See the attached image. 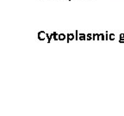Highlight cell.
Masks as SVG:
<instances>
[{"mask_svg":"<svg viewBox=\"0 0 124 116\" xmlns=\"http://www.w3.org/2000/svg\"><path fill=\"white\" fill-rule=\"evenodd\" d=\"M108 36H109V35L108 33H106V35H105V40H108Z\"/></svg>","mask_w":124,"mask_h":116,"instance_id":"12","label":"cell"},{"mask_svg":"<svg viewBox=\"0 0 124 116\" xmlns=\"http://www.w3.org/2000/svg\"><path fill=\"white\" fill-rule=\"evenodd\" d=\"M66 39H67V42H69L70 41H72L75 39V35L74 34H68L67 36H66Z\"/></svg>","mask_w":124,"mask_h":116,"instance_id":"2","label":"cell"},{"mask_svg":"<svg viewBox=\"0 0 124 116\" xmlns=\"http://www.w3.org/2000/svg\"><path fill=\"white\" fill-rule=\"evenodd\" d=\"M53 39H54V41H59V35L56 33V32H54L53 33Z\"/></svg>","mask_w":124,"mask_h":116,"instance_id":"5","label":"cell"},{"mask_svg":"<svg viewBox=\"0 0 124 116\" xmlns=\"http://www.w3.org/2000/svg\"><path fill=\"white\" fill-rule=\"evenodd\" d=\"M92 35H93V40L95 41L96 39H97V34H92Z\"/></svg>","mask_w":124,"mask_h":116,"instance_id":"11","label":"cell"},{"mask_svg":"<svg viewBox=\"0 0 124 116\" xmlns=\"http://www.w3.org/2000/svg\"><path fill=\"white\" fill-rule=\"evenodd\" d=\"M115 38H116V36H115L114 34H110L109 36H108V40H109V41H114Z\"/></svg>","mask_w":124,"mask_h":116,"instance_id":"8","label":"cell"},{"mask_svg":"<svg viewBox=\"0 0 124 116\" xmlns=\"http://www.w3.org/2000/svg\"><path fill=\"white\" fill-rule=\"evenodd\" d=\"M86 40H87V41L93 40V35H91V34H88V35H86Z\"/></svg>","mask_w":124,"mask_h":116,"instance_id":"7","label":"cell"},{"mask_svg":"<svg viewBox=\"0 0 124 116\" xmlns=\"http://www.w3.org/2000/svg\"><path fill=\"white\" fill-rule=\"evenodd\" d=\"M97 41H101V35L100 34H97Z\"/></svg>","mask_w":124,"mask_h":116,"instance_id":"10","label":"cell"},{"mask_svg":"<svg viewBox=\"0 0 124 116\" xmlns=\"http://www.w3.org/2000/svg\"><path fill=\"white\" fill-rule=\"evenodd\" d=\"M45 37H46V34L45 33L44 31H40L38 33V39L40 41H44Z\"/></svg>","mask_w":124,"mask_h":116,"instance_id":"1","label":"cell"},{"mask_svg":"<svg viewBox=\"0 0 124 116\" xmlns=\"http://www.w3.org/2000/svg\"><path fill=\"white\" fill-rule=\"evenodd\" d=\"M66 39V35L65 34H60L59 35V41H65Z\"/></svg>","mask_w":124,"mask_h":116,"instance_id":"4","label":"cell"},{"mask_svg":"<svg viewBox=\"0 0 124 116\" xmlns=\"http://www.w3.org/2000/svg\"><path fill=\"white\" fill-rule=\"evenodd\" d=\"M120 39H124V34H121V35H120Z\"/></svg>","mask_w":124,"mask_h":116,"instance_id":"14","label":"cell"},{"mask_svg":"<svg viewBox=\"0 0 124 116\" xmlns=\"http://www.w3.org/2000/svg\"><path fill=\"white\" fill-rule=\"evenodd\" d=\"M46 38H47V42H51V40L53 39V33L51 34V35H48V34H46Z\"/></svg>","mask_w":124,"mask_h":116,"instance_id":"6","label":"cell"},{"mask_svg":"<svg viewBox=\"0 0 124 116\" xmlns=\"http://www.w3.org/2000/svg\"><path fill=\"white\" fill-rule=\"evenodd\" d=\"M78 40H80V41H85L86 40V35H85V34H79L78 35Z\"/></svg>","mask_w":124,"mask_h":116,"instance_id":"3","label":"cell"},{"mask_svg":"<svg viewBox=\"0 0 124 116\" xmlns=\"http://www.w3.org/2000/svg\"><path fill=\"white\" fill-rule=\"evenodd\" d=\"M101 35V41H104L105 40V35L103 34H100Z\"/></svg>","mask_w":124,"mask_h":116,"instance_id":"9","label":"cell"},{"mask_svg":"<svg viewBox=\"0 0 124 116\" xmlns=\"http://www.w3.org/2000/svg\"><path fill=\"white\" fill-rule=\"evenodd\" d=\"M119 42H120V43H124V39H120V40H119Z\"/></svg>","mask_w":124,"mask_h":116,"instance_id":"13","label":"cell"}]
</instances>
